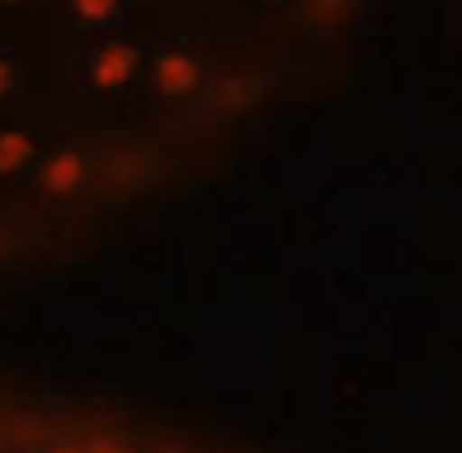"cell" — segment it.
Here are the masks:
<instances>
[{
  "instance_id": "6da1fadb",
  "label": "cell",
  "mask_w": 462,
  "mask_h": 453,
  "mask_svg": "<svg viewBox=\"0 0 462 453\" xmlns=\"http://www.w3.org/2000/svg\"><path fill=\"white\" fill-rule=\"evenodd\" d=\"M69 177H73V168H69V163H60V168H55V172H51V181H55V186H64V181H69Z\"/></svg>"
},
{
  "instance_id": "7a4b0ae2",
  "label": "cell",
  "mask_w": 462,
  "mask_h": 453,
  "mask_svg": "<svg viewBox=\"0 0 462 453\" xmlns=\"http://www.w3.org/2000/svg\"><path fill=\"white\" fill-rule=\"evenodd\" d=\"M51 453H82V448H51Z\"/></svg>"
},
{
  "instance_id": "3957f363",
  "label": "cell",
  "mask_w": 462,
  "mask_h": 453,
  "mask_svg": "<svg viewBox=\"0 0 462 453\" xmlns=\"http://www.w3.org/2000/svg\"><path fill=\"white\" fill-rule=\"evenodd\" d=\"M91 453H118V448H91Z\"/></svg>"
}]
</instances>
